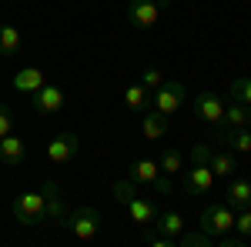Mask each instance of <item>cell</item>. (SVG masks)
<instances>
[{
  "mask_svg": "<svg viewBox=\"0 0 251 247\" xmlns=\"http://www.w3.org/2000/svg\"><path fill=\"white\" fill-rule=\"evenodd\" d=\"M100 210L97 207H77L71 217H64V224L60 227H67L77 241H97V234H100Z\"/></svg>",
  "mask_w": 251,
  "mask_h": 247,
  "instance_id": "6da1fadb",
  "label": "cell"
},
{
  "mask_svg": "<svg viewBox=\"0 0 251 247\" xmlns=\"http://www.w3.org/2000/svg\"><path fill=\"white\" fill-rule=\"evenodd\" d=\"M231 224H234V210H231V204L228 201H221V204H211V207H204V214H201V224L198 227L204 230L208 237H225L228 230H231Z\"/></svg>",
  "mask_w": 251,
  "mask_h": 247,
  "instance_id": "7a4b0ae2",
  "label": "cell"
},
{
  "mask_svg": "<svg viewBox=\"0 0 251 247\" xmlns=\"http://www.w3.org/2000/svg\"><path fill=\"white\" fill-rule=\"evenodd\" d=\"M14 217L24 227H37L40 221H44V194H37V190L17 194L14 197Z\"/></svg>",
  "mask_w": 251,
  "mask_h": 247,
  "instance_id": "3957f363",
  "label": "cell"
},
{
  "mask_svg": "<svg viewBox=\"0 0 251 247\" xmlns=\"http://www.w3.org/2000/svg\"><path fill=\"white\" fill-rule=\"evenodd\" d=\"M184 100H188V87L177 84V80H164V84L154 90V111L171 117V114H177V111L184 107Z\"/></svg>",
  "mask_w": 251,
  "mask_h": 247,
  "instance_id": "277c9868",
  "label": "cell"
},
{
  "mask_svg": "<svg viewBox=\"0 0 251 247\" xmlns=\"http://www.w3.org/2000/svg\"><path fill=\"white\" fill-rule=\"evenodd\" d=\"M161 20V3L157 0H131L127 3V23L137 30H151Z\"/></svg>",
  "mask_w": 251,
  "mask_h": 247,
  "instance_id": "5b68a950",
  "label": "cell"
},
{
  "mask_svg": "<svg viewBox=\"0 0 251 247\" xmlns=\"http://www.w3.org/2000/svg\"><path fill=\"white\" fill-rule=\"evenodd\" d=\"M191 111L208 124H221L225 120V100L218 94H211V90H201V94L191 97Z\"/></svg>",
  "mask_w": 251,
  "mask_h": 247,
  "instance_id": "8992f818",
  "label": "cell"
},
{
  "mask_svg": "<svg viewBox=\"0 0 251 247\" xmlns=\"http://www.w3.org/2000/svg\"><path fill=\"white\" fill-rule=\"evenodd\" d=\"M30 107L37 114H60L64 111V90L57 84H44V87H37L30 94Z\"/></svg>",
  "mask_w": 251,
  "mask_h": 247,
  "instance_id": "52a82bcc",
  "label": "cell"
},
{
  "mask_svg": "<svg viewBox=\"0 0 251 247\" xmlns=\"http://www.w3.org/2000/svg\"><path fill=\"white\" fill-rule=\"evenodd\" d=\"M77 151H80V140H77V134H71V131L57 134V137L47 144V157H50L54 164H67V160H74Z\"/></svg>",
  "mask_w": 251,
  "mask_h": 247,
  "instance_id": "ba28073f",
  "label": "cell"
},
{
  "mask_svg": "<svg viewBox=\"0 0 251 247\" xmlns=\"http://www.w3.org/2000/svg\"><path fill=\"white\" fill-rule=\"evenodd\" d=\"M211 187H214V171L208 164H191L188 174H184V190L191 197H201V194H208Z\"/></svg>",
  "mask_w": 251,
  "mask_h": 247,
  "instance_id": "9c48e42d",
  "label": "cell"
},
{
  "mask_svg": "<svg viewBox=\"0 0 251 247\" xmlns=\"http://www.w3.org/2000/svg\"><path fill=\"white\" fill-rule=\"evenodd\" d=\"M44 221H50V224H64V197H60V187L57 180H44Z\"/></svg>",
  "mask_w": 251,
  "mask_h": 247,
  "instance_id": "30bf717a",
  "label": "cell"
},
{
  "mask_svg": "<svg viewBox=\"0 0 251 247\" xmlns=\"http://www.w3.org/2000/svg\"><path fill=\"white\" fill-rule=\"evenodd\" d=\"M0 160H3L7 167H20V164L27 160V140L17 137L14 131L7 134V137H0Z\"/></svg>",
  "mask_w": 251,
  "mask_h": 247,
  "instance_id": "8fae6325",
  "label": "cell"
},
{
  "mask_svg": "<svg viewBox=\"0 0 251 247\" xmlns=\"http://www.w3.org/2000/svg\"><path fill=\"white\" fill-rule=\"evenodd\" d=\"M127 210H131V221H134L137 227H148V224H154L157 214H161V207H157L154 201H148V197H134V201L127 204Z\"/></svg>",
  "mask_w": 251,
  "mask_h": 247,
  "instance_id": "7c38bea8",
  "label": "cell"
},
{
  "mask_svg": "<svg viewBox=\"0 0 251 247\" xmlns=\"http://www.w3.org/2000/svg\"><path fill=\"white\" fill-rule=\"evenodd\" d=\"M44 84H47V77H44L40 67H20L14 74V90H20V94H34Z\"/></svg>",
  "mask_w": 251,
  "mask_h": 247,
  "instance_id": "4fadbf2b",
  "label": "cell"
},
{
  "mask_svg": "<svg viewBox=\"0 0 251 247\" xmlns=\"http://www.w3.org/2000/svg\"><path fill=\"white\" fill-rule=\"evenodd\" d=\"M141 131L148 140H161L164 134H168V114H161V111H144L141 114Z\"/></svg>",
  "mask_w": 251,
  "mask_h": 247,
  "instance_id": "5bb4252c",
  "label": "cell"
},
{
  "mask_svg": "<svg viewBox=\"0 0 251 247\" xmlns=\"http://www.w3.org/2000/svg\"><path fill=\"white\" fill-rule=\"evenodd\" d=\"M208 167L214 171V177H234V174L241 171V167H238V157H234L231 151H211Z\"/></svg>",
  "mask_w": 251,
  "mask_h": 247,
  "instance_id": "9a60e30c",
  "label": "cell"
},
{
  "mask_svg": "<svg viewBox=\"0 0 251 247\" xmlns=\"http://www.w3.org/2000/svg\"><path fill=\"white\" fill-rule=\"evenodd\" d=\"M157 174H161V167H157V160L154 157H137L134 164H131V180L134 184H144V187H151V180H154Z\"/></svg>",
  "mask_w": 251,
  "mask_h": 247,
  "instance_id": "2e32d148",
  "label": "cell"
},
{
  "mask_svg": "<svg viewBox=\"0 0 251 247\" xmlns=\"http://www.w3.org/2000/svg\"><path fill=\"white\" fill-rule=\"evenodd\" d=\"M225 201L231 204L234 210H245V207H251V180H231L228 184V190H225Z\"/></svg>",
  "mask_w": 251,
  "mask_h": 247,
  "instance_id": "e0dca14e",
  "label": "cell"
},
{
  "mask_svg": "<svg viewBox=\"0 0 251 247\" xmlns=\"http://www.w3.org/2000/svg\"><path fill=\"white\" fill-rule=\"evenodd\" d=\"M154 227L161 230V234H168V237L177 241V234L188 227V224H184V217H181L177 210H161V214H157V221H154Z\"/></svg>",
  "mask_w": 251,
  "mask_h": 247,
  "instance_id": "ac0fdd59",
  "label": "cell"
},
{
  "mask_svg": "<svg viewBox=\"0 0 251 247\" xmlns=\"http://www.w3.org/2000/svg\"><path fill=\"white\" fill-rule=\"evenodd\" d=\"M221 124H228V127H248L251 124V107L241 104V100L225 104V120H221Z\"/></svg>",
  "mask_w": 251,
  "mask_h": 247,
  "instance_id": "d6986e66",
  "label": "cell"
},
{
  "mask_svg": "<svg viewBox=\"0 0 251 247\" xmlns=\"http://www.w3.org/2000/svg\"><path fill=\"white\" fill-rule=\"evenodd\" d=\"M20 50V30L14 23H0V57H14Z\"/></svg>",
  "mask_w": 251,
  "mask_h": 247,
  "instance_id": "ffe728a7",
  "label": "cell"
},
{
  "mask_svg": "<svg viewBox=\"0 0 251 247\" xmlns=\"http://www.w3.org/2000/svg\"><path fill=\"white\" fill-rule=\"evenodd\" d=\"M157 167H161V174H181L184 171V154L177 151V147H161V160H157Z\"/></svg>",
  "mask_w": 251,
  "mask_h": 247,
  "instance_id": "44dd1931",
  "label": "cell"
},
{
  "mask_svg": "<svg viewBox=\"0 0 251 247\" xmlns=\"http://www.w3.org/2000/svg\"><path fill=\"white\" fill-rule=\"evenodd\" d=\"M124 104H127L134 114H144V111H148V87H144V84H131V87L124 90Z\"/></svg>",
  "mask_w": 251,
  "mask_h": 247,
  "instance_id": "7402d4cb",
  "label": "cell"
},
{
  "mask_svg": "<svg viewBox=\"0 0 251 247\" xmlns=\"http://www.w3.org/2000/svg\"><path fill=\"white\" fill-rule=\"evenodd\" d=\"M174 244H181V247H208V244H214V237H208L204 230H188L184 227L181 234H177Z\"/></svg>",
  "mask_w": 251,
  "mask_h": 247,
  "instance_id": "603a6c76",
  "label": "cell"
},
{
  "mask_svg": "<svg viewBox=\"0 0 251 247\" xmlns=\"http://www.w3.org/2000/svg\"><path fill=\"white\" fill-rule=\"evenodd\" d=\"M111 194H114L117 204H124V207H127V204L137 197V194H134V180H131V177H127V180H117L114 187H111Z\"/></svg>",
  "mask_w": 251,
  "mask_h": 247,
  "instance_id": "cb8c5ba5",
  "label": "cell"
},
{
  "mask_svg": "<svg viewBox=\"0 0 251 247\" xmlns=\"http://www.w3.org/2000/svg\"><path fill=\"white\" fill-rule=\"evenodd\" d=\"M231 100H241L251 107V77H238L231 80Z\"/></svg>",
  "mask_w": 251,
  "mask_h": 247,
  "instance_id": "d4e9b609",
  "label": "cell"
},
{
  "mask_svg": "<svg viewBox=\"0 0 251 247\" xmlns=\"http://www.w3.org/2000/svg\"><path fill=\"white\" fill-rule=\"evenodd\" d=\"M144 244H151V247H174V237L161 234L154 224H148V227H144Z\"/></svg>",
  "mask_w": 251,
  "mask_h": 247,
  "instance_id": "484cf974",
  "label": "cell"
},
{
  "mask_svg": "<svg viewBox=\"0 0 251 247\" xmlns=\"http://www.w3.org/2000/svg\"><path fill=\"white\" fill-rule=\"evenodd\" d=\"M231 230H238L245 241H251V207H245V210H238V214H234Z\"/></svg>",
  "mask_w": 251,
  "mask_h": 247,
  "instance_id": "4316f807",
  "label": "cell"
},
{
  "mask_svg": "<svg viewBox=\"0 0 251 247\" xmlns=\"http://www.w3.org/2000/svg\"><path fill=\"white\" fill-rule=\"evenodd\" d=\"M141 84H144L148 90H157V87L164 84V80H161V70H157V67H144V70H141Z\"/></svg>",
  "mask_w": 251,
  "mask_h": 247,
  "instance_id": "83f0119b",
  "label": "cell"
},
{
  "mask_svg": "<svg viewBox=\"0 0 251 247\" xmlns=\"http://www.w3.org/2000/svg\"><path fill=\"white\" fill-rule=\"evenodd\" d=\"M151 190H154L157 197H168V194H171V180H168V174H157L154 180H151Z\"/></svg>",
  "mask_w": 251,
  "mask_h": 247,
  "instance_id": "f1b7e54d",
  "label": "cell"
},
{
  "mask_svg": "<svg viewBox=\"0 0 251 247\" xmlns=\"http://www.w3.org/2000/svg\"><path fill=\"white\" fill-rule=\"evenodd\" d=\"M10 131H14V117H10V107H7V104H0V137H7Z\"/></svg>",
  "mask_w": 251,
  "mask_h": 247,
  "instance_id": "f546056e",
  "label": "cell"
},
{
  "mask_svg": "<svg viewBox=\"0 0 251 247\" xmlns=\"http://www.w3.org/2000/svg\"><path fill=\"white\" fill-rule=\"evenodd\" d=\"M208 157H211V147L208 144H194L191 147V164H208Z\"/></svg>",
  "mask_w": 251,
  "mask_h": 247,
  "instance_id": "4dcf8cb0",
  "label": "cell"
},
{
  "mask_svg": "<svg viewBox=\"0 0 251 247\" xmlns=\"http://www.w3.org/2000/svg\"><path fill=\"white\" fill-rule=\"evenodd\" d=\"M157 3H161V10H168V0H157Z\"/></svg>",
  "mask_w": 251,
  "mask_h": 247,
  "instance_id": "1f68e13d",
  "label": "cell"
},
{
  "mask_svg": "<svg viewBox=\"0 0 251 247\" xmlns=\"http://www.w3.org/2000/svg\"><path fill=\"white\" fill-rule=\"evenodd\" d=\"M248 127H251V124H248Z\"/></svg>",
  "mask_w": 251,
  "mask_h": 247,
  "instance_id": "d6a6232c",
  "label": "cell"
}]
</instances>
